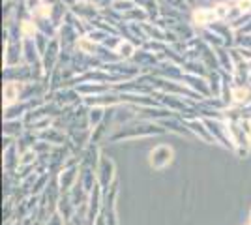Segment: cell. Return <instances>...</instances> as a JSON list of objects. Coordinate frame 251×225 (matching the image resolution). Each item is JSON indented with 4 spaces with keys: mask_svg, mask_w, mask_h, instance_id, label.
<instances>
[{
    "mask_svg": "<svg viewBox=\"0 0 251 225\" xmlns=\"http://www.w3.org/2000/svg\"><path fill=\"white\" fill-rule=\"evenodd\" d=\"M72 11H74L75 15H84V17H88V19H94L98 10H96V4L94 2H88V0H81V2H77L75 6H72Z\"/></svg>",
    "mask_w": 251,
    "mask_h": 225,
    "instance_id": "cell-2",
    "label": "cell"
},
{
    "mask_svg": "<svg viewBox=\"0 0 251 225\" xmlns=\"http://www.w3.org/2000/svg\"><path fill=\"white\" fill-rule=\"evenodd\" d=\"M36 30H38V23L36 19H25L21 23V26H19V32H21L23 38H26V40H30L36 36Z\"/></svg>",
    "mask_w": 251,
    "mask_h": 225,
    "instance_id": "cell-3",
    "label": "cell"
},
{
    "mask_svg": "<svg viewBox=\"0 0 251 225\" xmlns=\"http://www.w3.org/2000/svg\"><path fill=\"white\" fill-rule=\"evenodd\" d=\"M118 51H120L122 56H129V54L133 53V45H131L129 42H122L120 45H118Z\"/></svg>",
    "mask_w": 251,
    "mask_h": 225,
    "instance_id": "cell-9",
    "label": "cell"
},
{
    "mask_svg": "<svg viewBox=\"0 0 251 225\" xmlns=\"http://www.w3.org/2000/svg\"><path fill=\"white\" fill-rule=\"evenodd\" d=\"M230 4L232 2H218V4H214V11L218 15V21H227L230 11Z\"/></svg>",
    "mask_w": 251,
    "mask_h": 225,
    "instance_id": "cell-5",
    "label": "cell"
},
{
    "mask_svg": "<svg viewBox=\"0 0 251 225\" xmlns=\"http://www.w3.org/2000/svg\"><path fill=\"white\" fill-rule=\"evenodd\" d=\"M186 2H188L189 6H193V4H195V2H197V0H186Z\"/></svg>",
    "mask_w": 251,
    "mask_h": 225,
    "instance_id": "cell-13",
    "label": "cell"
},
{
    "mask_svg": "<svg viewBox=\"0 0 251 225\" xmlns=\"http://www.w3.org/2000/svg\"><path fill=\"white\" fill-rule=\"evenodd\" d=\"M148 17V13H147V10L145 8H131L129 11H126V13H122V19H147Z\"/></svg>",
    "mask_w": 251,
    "mask_h": 225,
    "instance_id": "cell-6",
    "label": "cell"
},
{
    "mask_svg": "<svg viewBox=\"0 0 251 225\" xmlns=\"http://www.w3.org/2000/svg\"><path fill=\"white\" fill-rule=\"evenodd\" d=\"M236 4L244 13H251V0H236Z\"/></svg>",
    "mask_w": 251,
    "mask_h": 225,
    "instance_id": "cell-10",
    "label": "cell"
},
{
    "mask_svg": "<svg viewBox=\"0 0 251 225\" xmlns=\"http://www.w3.org/2000/svg\"><path fill=\"white\" fill-rule=\"evenodd\" d=\"M244 42L248 43V45H251V36H246V40H244Z\"/></svg>",
    "mask_w": 251,
    "mask_h": 225,
    "instance_id": "cell-12",
    "label": "cell"
},
{
    "mask_svg": "<svg viewBox=\"0 0 251 225\" xmlns=\"http://www.w3.org/2000/svg\"><path fill=\"white\" fill-rule=\"evenodd\" d=\"M135 0H113V4H111L113 11H118L120 15L126 13V11H129L131 8H135Z\"/></svg>",
    "mask_w": 251,
    "mask_h": 225,
    "instance_id": "cell-4",
    "label": "cell"
},
{
    "mask_svg": "<svg viewBox=\"0 0 251 225\" xmlns=\"http://www.w3.org/2000/svg\"><path fill=\"white\" fill-rule=\"evenodd\" d=\"M191 21L197 26H210L212 23L218 21V15L214 11V6H199L191 11Z\"/></svg>",
    "mask_w": 251,
    "mask_h": 225,
    "instance_id": "cell-1",
    "label": "cell"
},
{
    "mask_svg": "<svg viewBox=\"0 0 251 225\" xmlns=\"http://www.w3.org/2000/svg\"><path fill=\"white\" fill-rule=\"evenodd\" d=\"M161 2H165L169 6H173V8H176V10H186L189 4L186 0H161Z\"/></svg>",
    "mask_w": 251,
    "mask_h": 225,
    "instance_id": "cell-8",
    "label": "cell"
},
{
    "mask_svg": "<svg viewBox=\"0 0 251 225\" xmlns=\"http://www.w3.org/2000/svg\"><path fill=\"white\" fill-rule=\"evenodd\" d=\"M242 32H251V21H250V23H246V26L242 28Z\"/></svg>",
    "mask_w": 251,
    "mask_h": 225,
    "instance_id": "cell-11",
    "label": "cell"
},
{
    "mask_svg": "<svg viewBox=\"0 0 251 225\" xmlns=\"http://www.w3.org/2000/svg\"><path fill=\"white\" fill-rule=\"evenodd\" d=\"M77 47H79L83 53H94L96 51L94 40H90V38H79V40H77Z\"/></svg>",
    "mask_w": 251,
    "mask_h": 225,
    "instance_id": "cell-7",
    "label": "cell"
}]
</instances>
